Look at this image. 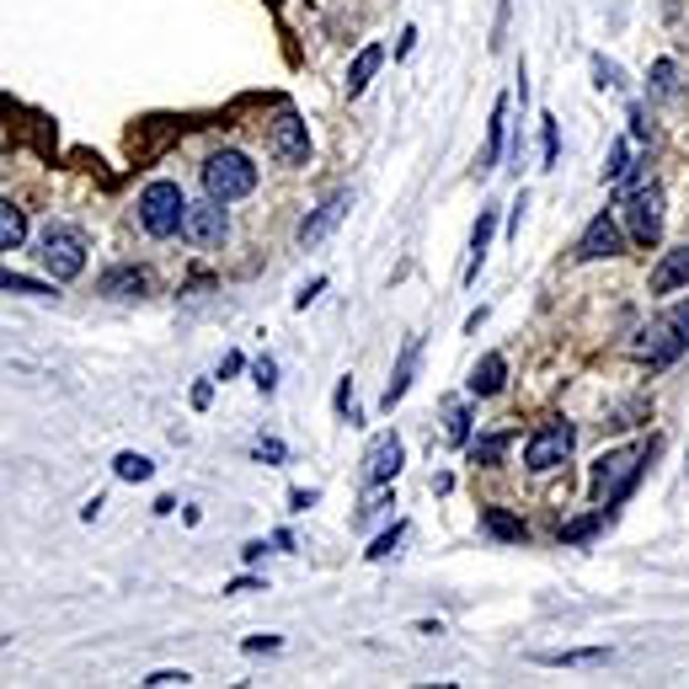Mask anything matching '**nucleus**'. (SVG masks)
<instances>
[{"instance_id":"f257e3e1","label":"nucleus","mask_w":689,"mask_h":689,"mask_svg":"<svg viewBox=\"0 0 689 689\" xmlns=\"http://www.w3.org/2000/svg\"><path fill=\"white\" fill-rule=\"evenodd\" d=\"M663 449V439H647V443H630V449H610V454H599L593 460V471H588V498L593 508H604V513H615L621 502L630 498V487L641 481V460H652Z\"/></svg>"},{"instance_id":"f03ea898","label":"nucleus","mask_w":689,"mask_h":689,"mask_svg":"<svg viewBox=\"0 0 689 689\" xmlns=\"http://www.w3.org/2000/svg\"><path fill=\"white\" fill-rule=\"evenodd\" d=\"M685 348H689V300H679L674 311L652 315V321L630 337V359L647 364V369H668V364H679Z\"/></svg>"},{"instance_id":"7ed1b4c3","label":"nucleus","mask_w":689,"mask_h":689,"mask_svg":"<svg viewBox=\"0 0 689 689\" xmlns=\"http://www.w3.org/2000/svg\"><path fill=\"white\" fill-rule=\"evenodd\" d=\"M134 214H139V230L145 236H155V241H166V236H177L183 230V214H188V198L177 183H150V188H139V203H134Z\"/></svg>"},{"instance_id":"20e7f679","label":"nucleus","mask_w":689,"mask_h":689,"mask_svg":"<svg viewBox=\"0 0 689 689\" xmlns=\"http://www.w3.org/2000/svg\"><path fill=\"white\" fill-rule=\"evenodd\" d=\"M251 188H256L251 155H241V150H214V155L203 161V192H209V198L236 203V198H247Z\"/></svg>"},{"instance_id":"39448f33","label":"nucleus","mask_w":689,"mask_h":689,"mask_svg":"<svg viewBox=\"0 0 689 689\" xmlns=\"http://www.w3.org/2000/svg\"><path fill=\"white\" fill-rule=\"evenodd\" d=\"M38 256H43V267H49L54 284H75V278L86 273V241H80V230H70V225H49V230L38 236Z\"/></svg>"},{"instance_id":"423d86ee","label":"nucleus","mask_w":689,"mask_h":689,"mask_svg":"<svg viewBox=\"0 0 689 689\" xmlns=\"http://www.w3.org/2000/svg\"><path fill=\"white\" fill-rule=\"evenodd\" d=\"M572 449H577V428H572V423H540V428L524 439V471L546 476V471L566 465Z\"/></svg>"},{"instance_id":"0eeeda50","label":"nucleus","mask_w":689,"mask_h":689,"mask_svg":"<svg viewBox=\"0 0 689 689\" xmlns=\"http://www.w3.org/2000/svg\"><path fill=\"white\" fill-rule=\"evenodd\" d=\"M267 155L278 166H305L311 161V124L295 108H278L273 113V124H267Z\"/></svg>"},{"instance_id":"6e6552de","label":"nucleus","mask_w":689,"mask_h":689,"mask_svg":"<svg viewBox=\"0 0 689 689\" xmlns=\"http://www.w3.org/2000/svg\"><path fill=\"white\" fill-rule=\"evenodd\" d=\"M192 251H220L225 247V236H230V214H225V203L220 198H203V203H188V214H183V230H177Z\"/></svg>"},{"instance_id":"1a4fd4ad","label":"nucleus","mask_w":689,"mask_h":689,"mask_svg":"<svg viewBox=\"0 0 689 689\" xmlns=\"http://www.w3.org/2000/svg\"><path fill=\"white\" fill-rule=\"evenodd\" d=\"M626 230L630 241L641 251H652L657 241H663V192L657 188H636L626 198Z\"/></svg>"},{"instance_id":"9d476101","label":"nucleus","mask_w":689,"mask_h":689,"mask_svg":"<svg viewBox=\"0 0 689 689\" xmlns=\"http://www.w3.org/2000/svg\"><path fill=\"white\" fill-rule=\"evenodd\" d=\"M621 251H626V236H621V225L610 220V209L593 214L588 230H582V241H577V262H604V256H621Z\"/></svg>"},{"instance_id":"9b49d317","label":"nucleus","mask_w":689,"mask_h":689,"mask_svg":"<svg viewBox=\"0 0 689 689\" xmlns=\"http://www.w3.org/2000/svg\"><path fill=\"white\" fill-rule=\"evenodd\" d=\"M401 460H406V449L396 434H379L369 443V454H364V487H390L396 476H401Z\"/></svg>"},{"instance_id":"f8f14e48","label":"nucleus","mask_w":689,"mask_h":689,"mask_svg":"<svg viewBox=\"0 0 689 689\" xmlns=\"http://www.w3.org/2000/svg\"><path fill=\"white\" fill-rule=\"evenodd\" d=\"M348 203H353V192H331L315 214H305L300 220V247H321L337 225H342V214H348Z\"/></svg>"},{"instance_id":"ddd939ff","label":"nucleus","mask_w":689,"mask_h":689,"mask_svg":"<svg viewBox=\"0 0 689 689\" xmlns=\"http://www.w3.org/2000/svg\"><path fill=\"white\" fill-rule=\"evenodd\" d=\"M417 359H423V337H406L401 364L390 369V385H385V396H379V412H396V401L412 390V379H417Z\"/></svg>"},{"instance_id":"4468645a","label":"nucleus","mask_w":689,"mask_h":689,"mask_svg":"<svg viewBox=\"0 0 689 689\" xmlns=\"http://www.w3.org/2000/svg\"><path fill=\"white\" fill-rule=\"evenodd\" d=\"M647 289L652 295H679V289H689V247L663 251L657 267H652V278H647Z\"/></svg>"},{"instance_id":"2eb2a0df","label":"nucleus","mask_w":689,"mask_h":689,"mask_svg":"<svg viewBox=\"0 0 689 689\" xmlns=\"http://www.w3.org/2000/svg\"><path fill=\"white\" fill-rule=\"evenodd\" d=\"M97 295H108V300H145L150 295V273L145 267H113V273L97 278Z\"/></svg>"},{"instance_id":"dca6fc26","label":"nucleus","mask_w":689,"mask_h":689,"mask_svg":"<svg viewBox=\"0 0 689 689\" xmlns=\"http://www.w3.org/2000/svg\"><path fill=\"white\" fill-rule=\"evenodd\" d=\"M492 236H498V203H487V209H481V220H476V230H471V262H465V284H476V278H481V262H487Z\"/></svg>"},{"instance_id":"f3484780","label":"nucleus","mask_w":689,"mask_h":689,"mask_svg":"<svg viewBox=\"0 0 689 689\" xmlns=\"http://www.w3.org/2000/svg\"><path fill=\"white\" fill-rule=\"evenodd\" d=\"M502 139H508V102H492V118H487V145H481V155H476V172L487 177V172H498V155H502Z\"/></svg>"},{"instance_id":"a211bd4d","label":"nucleus","mask_w":689,"mask_h":689,"mask_svg":"<svg viewBox=\"0 0 689 689\" xmlns=\"http://www.w3.org/2000/svg\"><path fill=\"white\" fill-rule=\"evenodd\" d=\"M471 396H498L502 385H508V359L502 353H487V359H476V369H471Z\"/></svg>"},{"instance_id":"6ab92c4d","label":"nucleus","mask_w":689,"mask_h":689,"mask_svg":"<svg viewBox=\"0 0 689 689\" xmlns=\"http://www.w3.org/2000/svg\"><path fill=\"white\" fill-rule=\"evenodd\" d=\"M481 529L502 540V546H518V540H529V524L524 518H513L508 508H481Z\"/></svg>"},{"instance_id":"aec40b11","label":"nucleus","mask_w":689,"mask_h":689,"mask_svg":"<svg viewBox=\"0 0 689 689\" xmlns=\"http://www.w3.org/2000/svg\"><path fill=\"white\" fill-rule=\"evenodd\" d=\"M379 64H385V49H379V43H364V49H359V60L348 64V91H353V97H359V91H369V80L379 75Z\"/></svg>"},{"instance_id":"412c9836","label":"nucleus","mask_w":689,"mask_h":689,"mask_svg":"<svg viewBox=\"0 0 689 689\" xmlns=\"http://www.w3.org/2000/svg\"><path fill=\"white\" fill-rule=\"evenodd\" d=\"M22 241H27V214L11 198H0V251H16Z\"/></svg>"},{"instance_id":"4be33fe9","label":"nucleus","mask_w":689,"mask_h":689,"mask_svg":"<svg viewBox=\"0 0 689 689\" xmlns=\"http://www.w3.org/2000/svg\"><path fill=\"white\" fill-rule=\"evenodd\" d=\"M113 476H118V481H150V476H155V460H150V454L124 449V454L113 460Z\"/></svg>"},{"instance_id":"5701e85b","label":"nucleus","mask_w":689,"mask_h":689,"mask_svg":"<svg viewBox=\"0 0 689 689\" xmlns=\"http://www.w3.org/2000/svg\"><path fill=\"white\" fill-rule=\"evenodd\" d=\"M604 518H610V513H604V508H593V513H582V518L562 524V546H582V540H593Z\"/></svg>"},{"instance_id":"b1692460","label":"nucleus","mask_w":689,"mask_h":689,"mask_svg":"<svg viewBox=\"0 0 689 689\" xmlns=\"http://www.w3.org/2000/svg\"><path fill=\"white\" fill-rule=\"evenodd\" d=\"M610 657V647H577V652H546L540 663H551V668H582V663H604Z\"/></svg>"},{"instance_id":"393cba45","label":"nucleus","mask_w":689,"mask_h":689,"mask_svg":"<svg viewBox=\"0 0 689 689\" xmlns=\"http://www.w3.org/2000/svg\"><path fill=\"white\" fill-rule=\"evenodd\" d=\"M508 434H492V439H476L471 443V465H502V454H508Z\"/></svg>"},{"instance_id":"a878e982","label":"nucleus","mask_w":689,"mask_h":689,"mask_svg":"<svg viewBox=\"0 0 689 689\" xmlns=\"http://www.w3.org/2000/svg\"><path fill=\"white\" fill-rule=\"evenodd\" d=\"M0 289L33 295V300H49V295H54V284H38V278H22V273H5V267H0Z\"/></svg>"},{"instance_id":"bb28decb","label":"nucleus","mask_w":689,"mask_h":689,"mask_svg":"<svg viewBox=\"0 0 689 689\" xmlns=\"http://www.w3.org/2000/svg\"><path fill=\"white\" fill-rule=\"evenodd\" d=\"M630 172H636V166H630V145L615 139V145H610V161H604V183H626Z\"/></svg>"},{"instance_id":"cd10ccee","label":"nucleus","mask_w":689,"mask_h":689,"mask_svg":"<svg viewBox=\"0 0 689 689\" xmlns=\"http://www.w3.org/2000/svg\"><path fill=\"white\" fill-rule=\"evenodd\" d=\"M652 91H657V97H679V64L674 60L652 64Z\"/></svg>"},{"instance_id":"c85d7f7f","label":"nucleus","mask_w":689,"mask_h":689,"mask_svg":"<svg viewBox=\"0 0 689 689\" xmlns=\"http://www.w3.org/2000/svg\"><path fill=\"white\" fill-rule=\"evenodd\" d=\"M401 540H406V524L385 529V535H379V540L369 546V551H364V556H369V562H385V556H396V546H401Z\"/></svg>"},{"instance_id":"c756f323","label":"nucleus","mask_w":689,"mask_h":689,"mask_svg":"<svg viewBox=\"0 0 689 689\" xmlns=\"http://www.w3.org/2000/svg\"><path fill=\"white\" fill-rule=\"evenodd\" d=\"M593 80L604 86V91H615V86H626V75H621V64H610L604 54H593Z\"/></svg>"},{"instance_id":"7c9ffc66","label":"nucleus","mask_w":689,"mask_h":689,"mask_svg":"<svg viewBox=\"0 0 689 689\" xmlns=\"http://www.w3.org/2000/svg\"><path fill=\"white\" fill-rule=\"evenodd\" d=\"M540 150H546V166H556V150H562V128H556V118H540Z\"/></svg>"},{"instance_id":"2f4dec72","label":"nucleus","mask_w":689,"mask_h":689,"mask_svg":"<svg viewBox=\"0 0 689 689\" xmlns=\"http://www.w3.org/2000/svg\"><path fill=\"white\" fill-rule=\"evenodd\" d=\"M251 375H256V390H262V396H273V390H278V364H273V359H256V364H251Z\"/></svg>"},{"instance_id":"473e14b6","label":"nucleus","mask_w":689,"mask_h":689,"mask_svg":"<svg viewBox=\"0 0 689 689\" xmlns=\"http://www.w3.org/2000/svg\"><path fill=\"white\" fill-rule=\"evenodd\" d=\"M449 443H471V412L465 406L449 412Z\"/></svg>"},{"instance_id":"72a5a7b5","label":"nucleus","mask_w":689,"mask_h":689,"mask_svg":"<svg viewBox=\"0 0 689 689\" xmlns=\"http://www.w3.org/2000/svg\"><path fill=\"white\" fill-rule=\"evenodd\" d=\"M145 685H150V689H172V685H192V674H188V668H161V674H150V679H145Z\"/></svg>"},{"instance_id":"f704fd0d","label":"nucleus","mask_w":689,"mask_h":689,"mask_svg":"<svg viewBox=\"0 0 689 689\" xmlns=\"http://www.w3.org/2000/svg\"><path fill=\"white\" fill-rule=\"evenodd\" d=\"M251 454H256V460H267V465H284V460H289V449H284L278 439H262Z\"/></svg>"},{"instance_id":"c9c22d12","label":"nucleus","mask_w":689,"mask_h":689,"mask_svg":"<svg viewBox=\"0 0 689 689\" xmlns=\"http://www.w3.org/2000/svg\"><path fill=\"white\" fill-rule=\"evenodd\" d=\"M278 647H284V636H247V641H241V652H251V657H256V652H278Z\"/></svg>"},{"instance_id":"e433bc0d","label":"nucleus","mask_w":689,"mask_h":689,"mask_svg":"<svg viewBox=\"0 0 689 689\" xmlns=\"http://www.w3.org/2000/svg\"><path fill=\"white\" fill-rule=\"evenodd\" d=\"M321 289H326V278H311V284H305V289H300V295H295V305H300V311H305V305H311L315 295H321Z\"/></svg>"},{"instance_id":"4c0bfd02","label":"nucleus","mask_w":689,"mask_h":689,"mask_svg":"<svg viewBox=\"0 0 689 689\" xmlns=\"http://www.w3.org/2000/svg\"><path fill=\"white\" fill-rule=\"evenodd\" d=\"M209 401H214V385H209V379H198V385H192V406H198V412H203V406H209Z\"/></svg>"},{"instance_id":"58836bf2","label":"nucleus","mask_w":689,"mask_h":689,"mask_svg":"<svg viewBox=\"0 0 689 689\" xmlns=\"http://www.w3.org/2000/svg\"><path fill=\"white\" fill-rule=\"evenodd\" d=\"M241 369H247V359H241V353H225V364H220V379L241 375Z\"/></svg>"},{"instance_id":"ea45409f","label":"nucleus","mask_w":689,"mask_h":689,"mask_svg":"<svg viewBox=\"0 0 689 689\" xmlns=\"http://www.w3.org/2000/svg\"><path fill=\"white\" fill-rule=\"evenodd\" d=\"M630 128H636V139H652V124H647L641 108H630Z\"/></svg>"},{"instance_id":"a19ab883","label":"nucleus","mask_w":689,"mask_h":689,"mask_svg":"<svg viewBox=\"0 0 689 689\" xmlns=\"http://www.w3.org/2000/svg\"><path fill=\"white\" fill-rule=\"evenodd\" d=\"M412 49H417V27H406V33H401V43H396V60H406Z\"/></svg>"},{"instance_id":"79ce46f5","label":"nucleus","mask_w":689,"mask_h":689,"mask_svg":"<svg viewBox=\"0 0 689 689\" xmlns=\"http://www.w3.org/2000/svg\"><path fill=\"white\" fill-rule=\"evenodd\" d=\"M348 406H353V379H342V385H337V412L348 417Z\"/></svg>"},{"instance_id":"37998d69","label":"nucleus","mask_w":689,"mask_h":689,"mask_svg":"<svg viewBox=\"0 0 689 689\" xmlns=\"http://www.w3.org/2000/svg\"><path fill=\"white\" fill-rule=\"evenodd\" d=\"M256 588H262V582H256V577H236V582H230V588H225V593H256Z\"/></svg>"}]
</instances>
